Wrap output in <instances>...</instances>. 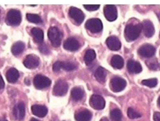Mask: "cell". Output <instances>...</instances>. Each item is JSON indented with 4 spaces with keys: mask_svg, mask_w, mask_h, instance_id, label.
<instances>
[{
    "mask_svg": "<svg viewBox=\"0 0 160 121\" xmlns=\"http://www.w3.org/2000/svg\"><path fill=\"white\" fill-rule=\"evenodd\" d=\"M159 37H160V35H159Z\"/></svg>",
    "mask_w": 160,
    "mask_h": 121,
    "instance_id": "cell-44",
    "label": "cell"
},
{
    "mask_svg": "<svg viewBox=\"0 0 160 121\" xmlns=\"http://www.w3.org/2000/svg\"><path fill=\"white\" fill-rule=\"evenodd\" d=\"M77 65L72 62H62V69L67 71H71L77 69Z\"/></svg>",
    "mask_w": 160,
    "mask_h": 121,
    "instance_id": "cell-29",
    "label": "cell"
},
{
    "mask_svg": "<svg viewBox=\"0 0 160 121\" xmlns=\"http://www.w3.org/2000/svg\"><path fill=\"white\" fill-rule=\"evenodd\" d=\"M26 18L29 21L35 24H40L42 22V19L39 15L37 14H26Z\"/></svg>",
    "mask_w": 160,
    "mask_h": 121,
    "instance_id": "cell-27",
    "label": "cell"
},
{
    "mask_svg": "<svg viewBox=\"0 0 160 121\" xmlns=\"http://www.w3.org/2000/svg\"><path fill=\"white\" fill-rule=\"evenodd\" d=\"M142 29L145 36L151 37L155 34V30L153 23L149 20H145L143 22Z\"/></svg>",
    "mask_w": 160,
    "mask_h": 121,
    "instance_id": "cell-16",
    "label": "cell"
},
{
    "mask_svg": "<svg viewBox=\"0 0 160 121\" xmlns=\"http://www.w3.org/2000/svg\"><path fill=\"white\" fill-rule=\"evenodd\" d=\"M62 62L61 61H57L55 62L53 64V67H52V69H53V71L55 72H59L61 69H62Z\"/></svg>",
    "mask_w": 160,
    "mask_h": 121,
    "instance_id": "cell-34",
    "label": "cell"
},
{
    "mask_svg": "<svg viewBox=\"0 0 160 121\" xmlns=\"http://www.w3.org/2000/svg\"><path fill=\"white\" fill-rule=\"evenodd\" d=\"M70 17L77 23L81 24L83 21L84 15L82 10L74 7H71L69 10Z\"/></svg>",
    "mask_w": 160,
    "mask_h": 121,
    "instance_id": "cell-12",
    "label": "cell"
},
{
    "mask_svg": "<svg viewBox=\"0 0 160 121\" xmlns=\"http://www.w3.org/2000/svg\"><path fill=\"white\" fill-rule=\"evenodd\" d=\"M6 76L7 80L9 83H15L19 77V73L18 70L15 68H11L7 72Z\"/></svg>",
    "mask_w": 160,
    "mask_h": 121,
    "instance_id": "cell-19",
    "label": "cell"
},
{
    "mask_svg": "<svg viewBox=\"0 0 160 121\" xmlns=\"http://www.w3.org/2000/svg\"><path fill=\"white\" fill-rule=\"evenodd\" d=\"M107 72L105 69L102 67H99L95 73V77L98 82L101 84H104L106 81Z\"/></svg>",
    "mask_w": 160,
    "mask_h": 121,
    "instance_id": "cell-20",
    "label": "cell"
},
{
    "mask_svg": "<svg viewBox=\"0 0 160 121\" xmlns=\"http://www.w3.org/2000/svg\"><path fill=\"white\" fill-rule=\"evenodd\" d=\"M128 116L129 118L131 119L139 118L142 117L141 114L138 112H136L135 110L131 107H129L128 110Z\"/></svg>",
    "mask_w": 160,
    "mask_h": 121,
    "instance_id": "cell-32",
    "label": "cell"
},
{
    "mask_svg": "<svg viewBox=\"0 0 160 121\" xmlns=\"http://www.w3.org/2000/svg\"><path fill=\"white\" fill-rule=\"evenodd\" d=\"M142 84L148 87H155L158 85V80L156 78L144 80L142 81Z\"/></svg>",
    "mask_w": 160,
    "mask_h": 121,
    "instance_id": "cell-31",
    "label": "cell"
},
{
    "mask_svg": "<svg viewBox=\"0 0 160 121\" xmlns=\"http://www.w3.org/2000/svg\"><path fill=\"white\" fill-rule=\"evenodd\" d=\"M156 48L149 44H145L141 46L138 50V53L142 57L144 58H150L155 55Z\"/></svg>",
    "mask_w": 160,
    "mask_h": 121,
    "instance_id": "cell-11",
    "label": "cell"
},
{
    "mask_svg": "<svg viewBox=\"0 0 160 121\" xmlns=\"http://www.w3.org/2000/svg\"><path fill=\"white\" fill-rule=\"evenodd\" d=\"M48 37L53 47H58L61 45L63 34L57 27H50L48 31Z\"/></svg>",
    "mask_w": 160,
    "mask_h": 121,
    "instance_id": "cell-2",
    "label": "cell"
},
{
    "mask_svg": "<svg viewBox=\"0 0 160 121\" xmlns=\"http://www.w3.org/2000/svg\"><path fill=\"white\" fill-rule=\"evenodd\" d=\"M110 85L111 89L113 92H120L126 88L127 82L121 77H115L111 80Z\"/></svg>",
    "mask_w": 160,
    "mask_h": 121,
    "instance_id": "cell-6",
    "label": "cell"
},
{
    "mask_svg": "<svg viewBox=\"0 0 160 121\" xmlns=\"http://www.w3.org/2000/svg\"><path fill=\"white\" fill-rule=\"evenodd\" d=\"M39 50L42 53L45 54H47L49 53V50L48 49L47 46L45 44H42L39 46Z\"/></svg>",
    "mask_w": 160,
    "mask_h": 121,
    "instance_id": "cell-35",
    "label": "cell"
},
{
    "mask_svg": "<svg viewBox=\"0 0 160 121\" xmlns=\"http://www.w3.org/2000/svg\"><path fill=\"white\" fill-rule=\"evenodd\" d=\"M100 121H109V120L106 117H103V118H102L100 120Z\"/></svg>",
    "mask_w": 160,
    "mask_h": 121,
    "instance_id": "cell-38",
    "label": "cell"
},
{
    "mask_svg": "<svg viewBox=\"0 0 160 121\" xmlns=\"http://www.w3.org/2000/svg\"><path fill=\"white\" fill-rule=\"evenodd\" d=\"M158 17L160 21V13H158Z\"/></svg>",
    "mask_w": 160,
    "mask_h": 121,
    "instance_id": "cell-42",
    "label": "cell"
},
{
    "mask_svg": "<svg viewBox=\"0 0 160 121\" xmlns=\"http://www.w3.org/2000/svg\"><path fill=\"white\" fill-rule=\"evenodd\" d=\"M1 14H2V10H1V9L0 8V17L1 16Z\"/></svg>",
    "mask_w": 160,
    "mask_h": 121,
    "instance_id": "cell-43",
    "label": "cell"
},
{
    "mask_svg": "<svg viewBox=\"0 0 160 121\" xmlns=\"http://www.w3.org/2000/svg\"><path fill=\"white\" fill-rule=\"evenodd\" d=\"M84 7L88 11H95L98 10L100 7L99 5H84Z\"/></svg>",
    "mask_w": 160,
    "mask_h": 121,
    "instance_id": "cell-33",
    "label": "cell"
},
{
    "mask_svg": "<svg viewBox=\"0 0 160 121\" xmlns=\"http://www.w3.org/2000/svg\"><path fill=\"white\" fill-rule=\"evenodd\" d=\"M142 29L141 24L133 25L132 24L126 26L125 30V36L128 41H133L137 39L140 36Z\"/></svg>",
    "mask_w": 160,
    "mask_h": 121,
    "instance_id": "cell-1",
    "label": "cell"
},
{
    "mask_svg": "<svg viewBox=\"0 0 160 121\" xmlns=\"http://www.w3.org/2000/svg\"><path fill=\"white\" fill-rule=\"evenodd\" d=\"M146 64L148 68L152 70L157 71L160 70V63L156 59L147 61Z\"/></svg>",
    "mask_w": 160,
    "mask_h": 121,
    "instance_id": "cell-30",
    "label": "cell"
},
{
    "mask_svg": "<svg viewBox=\"0 0 160 121\" xmlns=\"http://www.w3.org/2000/svg\"><path fill=\"white\" fill-rule=\"evenodd\" d=\"M158 104L159 106L160 107V96L159 97L158 99Z\"/></svg>",
    "mask_w": 160,
    "mask_h": 121,
    "instance_id": "cell-41",
    "label": "cell"
},
{
    "mask_svg": "<svg viewBox=\"0 0 160 121\" xmlns=\"http://www.w3.org/2000/svg\"><path fill=\"white\" fill-rule=\"evenodd\" d=\"M110 116L113 121H120L122 119V113L121 111L118 108L112 110L110 113Z\"/></svg>",
    "mask_w": 160,
    "mask_h": 121,
    "instance_id": "cell-28",
    "label": "cell"
},
{
    "mask_svg": "<svg viewBox=\"0 0 160 121\" xmlns=\"http://www.w3.org/2000/svg\"><path fill=\"white\" fill-rule=\"evenodd\" d=\"M4 85L5 83L3 80L2 77L1 75H0V90L3 89Z\"/></svg>",
    "mask_w": 160,
    "mask_h": 121,
    "instance_id": "cell-37",
    "label": "cell"
},
{
    "mask_svg": "<svg viewBox=\"0 0 160 121\" xmlns=\"http://www.w3.org/2000/svg\"><path fill=\"white\" fill-rule=\"evenodd\" d=\"M25 83L27 85H30V80L26 78V79H25Z\"/></svg>",
    "mask_w": 160,
    "mask_h": 121,
    "instance_id": "cell-39",
    "label": "cell"
},
{
    "mask_svg": "<svg viewBox=\"0 0 160 121\" xmlns=\"http://www.w3.org/2000/svg\"><path fill=\"white\" fill-rule=\"evenodd\" d=\"M111 64L113 68L118 69H120L124 66V59L120 56L116 55L112 58Z\"/></svg>",
    "mask_w": 160,
    "mask_h": 121,
    "instance_id": "cell-23",
    "label": "cell"
},
{
    "mask_svg": "<svg viewBox=\"0 0 160 121\" xmlns=\"http://www.w3.org/2000/svg\"><path fill=\"white\" fill-rule=\"evenodd\" d=\"M79 43L76 39L73 37L67 39L64 42L63 47L67 51L74 52L78 50Z\"/></svg>",
    "mask_w": 160,
    "mask_h": 121,
    "instance_id": "cell-15",
    "label": "cell"
},
{
    "mask_svg": "<svg viewBox=\"0 0 160 121\" xmlns=\"http://www.w3.org/2000/svg\"><path fill=\"white\" fill-rule=\"evenodd\" d=\"M92 118V114L88 110H82L77 113L75 116L77 121H90Z\"/></svg>",
    "mask_w": 160,
    "mask_h": 121,
    "instance_id": "cell-22",
    "label": "cell"
},
{
    "mask_svg": "<svg viewBox=\"0 0 160 121\" xmlns=\"http://www.w3.org/2000/svg\"><path fill=\"white\" fill-rule=\"evenodd\" d=\"M31 33L33 37L34 40L37 43H40L44 40V33L41 29L34 27L31 30Z\"/></svg>",
    "mask_w": 160,
    "mask_h": 121,
    "instance_id": "cell-21",
    "label": "cell"
},
{
    "mask_svg": "<svg viewBox=\"0 0 160 121\" xmlns=\"http://www.w3.org/2000/svg\"><path fill=\"white\" fill-rule=\"evenodd\" d=\"M104 16L109 21H113L118 17L117 9L114 5H106L103 9Z\"/></svg>",
    "mask_w": 160,
    "mask_h": 121,
    "instance_id": "cell-9",
    "label": "cell"
},
{
    "mask_svg": "<svg viewBox=\"0 0 160 121\" xmlns=\"http://www.w3.org/2000/svg\"><path fill=\"white\" fill-rule=\"evenodd\" d=\"M89 104L94 109L102 110L105 107V100L100 95H93L89 100Z\"/></svg>",
    "mask_w": 160,
    "mask_h": 121,
    "instance_id": "cell-8",
    "label": "cell"
},
{
    "mask_svg": "<svg viewBox=\"0 0 160 121\" xmlns=\"http://www.w3.org/2000/svg\"><path fill=\"white\" fill-rule=\"evenodd\" d=\"M85 27L91 33H98L102 30V24L100 19H89L86 22Z\"/></svg>",
    "mask_w": 160,
    "mask_h": 121,
    "instance_id": "cell-4",
    "label": "cell"
},
{
    "mask_svg": "<svg viewBox=\"0 0 160 121\" xmlns=\"http://www.w3.org/2000/svg\"><path fill=\"white\" fill-rule=\"evenodd\" d=\"M68 88V85L66 82L63 80H59L53 87V95L57 96H64L67 93Z\"/></svg>",
    "mask_w": 160,
    "mask_h": 121,
    "instance_id": "cell-7",
    "label": "cell"
},
{
    "mask_svg": "<svg viewBox=\"0 0 160 121\" xmlns=\"http://www.w3.org/2000/svg\"><path fill=\"white\" fill-rule=\"evenodd\" d=\"M33 84L36 88L41 90L48 87L51 84V81L46 76L38 74L34 78Z\"/></svg>",
    "mask_w": 160,
    "mask_h": 121,
    "instance_id": "cell-5",
    "label": "cell"
},
{
    "mask_svg": "<svg viewBox=\"0 0 160 121\" xmlns=\"http://www.w3.org/2000/svg\"><path fill=\"white\" fill-rule=\"evenodd\" d=\"M127 68L128 71L131 74H139L142 70L141 64L132 60H129L127 64Z\"/></svg>",
    "mask_w": 160,
    "mask_h": 121,
    "instance_id": "cell-18",
    "label": "cell"
},
{
    "mask_svg": "<svg viewBox=\"0 0 160 121\" xmlns=\"http://www.w3.org/2000/svg\"><path fill=\"white\" fill-rule=\"evenodd\" d=\"M23 63L27 69H33L38 67L39 64V59L35 55H28L25 57Z\"/></svg>",
    "mask_w": 160,
    "mask_h": 121,
    "instance_id": "cell-10",
    "label": "cell"
},
{
    "mask_svg": "<svg viewBox=\"0 0 160 121\" xmlns=\"http://www.w3.org/2000/svg\"><path fill=\"white\" fill-rule=\"evenodd\" d=\"M71 97L74 101L78 102L81 101L84 96V92L82 89L79 87H75L72 90Z\"/></svg>",
    "mask_w": 160,
    "mask_h": 121,
    "instance_id": "cell-25",
    "label": "cell"
},
{
    "mask_svg": "<svg viewBox=\"0 0 160 121\" xmlns=\"http://www.w3.org/2000/svg\"><path fill=\"white\" fill-rule=\"evenodd\" d=\"M96 54L94 50H88L86 52L84 59L87 65H89L96 58Z\"/></svg>",
    "mask_w": 160,
    "mask_h": 121,
    "instance_id": "cell-26",
    "label": "cell"
},
{
    "mask_svg": "<svg viewBox=\"0 0 160 121\" xmlns=\"http://www.w3.org/2000/svg\"><path fill=\"white\" fill-rule=\"evenodd\" d=\"M30 121H39V120H38L37 119L34 118H32V119H31V120Z\"/></svg>",
    "mask_w": 160,
    "mask_h": 121,
    "instance_id": "cell-40",
    "label": "cell"
},
{
    "mask_svg": "<svg viewBox=\"0 0 160 121\" xmlns=\"http://www.w3.org/2000/svg\"><path fill=\"white\" fill-rule=\"evenodd\" d=\"M106 42L108 48L112 51H118L121 48V42L118 38L114 36L108 37L106 40Z\"/></svg>",
    "mask_w": 160,
    "mask_h": 121,
    "instance_id": "cell-14",
    "label": "cell"
},
{
    "mask_svg": "<svg viewBox=\"0 0 160 121\" xmlns=\"http://www.w3.org/2000/svg\"><path fill=\"white\" fill-rule=\"evenodd\" d=\"M31 109L32 114L38 118H44L48 113V108L45 106L35 105L32 107Z\"/></svg>",
    "mask_w": 160,
    "mask_h": 121,
    "instance_id": "cell-17",
    "label": "cell"
},
{
    "mask_svg": "<svg viewBox=\"0 0 160 121\" xmlns=\"http://www.w3.org/2000/svg\"><path fill=\"white\" fill-rule=\"evenodd\" d=\"M25 49V44L22 41H18L13 44L11 48V52L14 55L20 54Z\"/></svg>",
    "mask_w": 160,
    "mask_h": 121,
    "instance_id": "cell-24",
    "label": "cell"
},
{
    "mask_svg": "<svg viewBox=\"0 0 160 121\" xmlns=\"http://www.w3.org/2000/svg\"><path fill=\"white\" fill-rule=\"evenodd\" d=\"M22 17L20 11L12 9L8 12L6 17L7 24L12 26L19 25L21 22Z\"/></svg>",
    "mask_w": 160,
    "mask_h": 121,
    "instance_id": "cell-3",
    "label": "cell"
},
{
    "mask_svg": "<svg viewBox=\"0 0 160 121\" xmlns=\"http://www.w3.org/2000/svg\"><path fill=\"white\" fill-rule=\"evenodd\" d=\"M14 117L17 120H22L25 117V105L22 102H20L16 105L13 109Z\"/></svg>",
    "mask_w": 160,
    "mask_h": 121,
    "instance_id": "cell-13",
    "label": "cell"
},
{
    "mask_svg": "<svg viewBox=\"0 0 160 121\" xmlns=\"http://www.w3.org/2000/svg\"><path fill=\"white\" fill-rule=\"evenodd\" d=\"M153 119L154 121H160V112H155L153 116Z\"/></svg>",
    "mask_w": 160,
    "mask_h": 121,
    "instance_id": "cell-36",
    "label": "cell"
},
{
    "mask_svg": "<svg viewBox=\"0 0 160 121\" xmlns=\"http://www.w3.org/2000/svg\"></svg>",
    "mask_w": 160,
    "mask_h": 121,
    "instance_id": "cell-45",
    "label": "cell"
}]
</instances>
